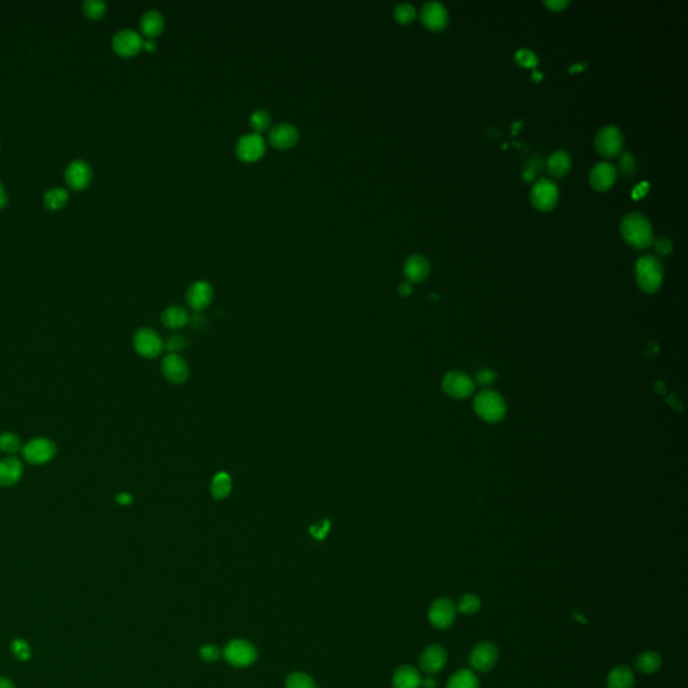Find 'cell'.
<instances>
[{"label":"cell","instance_id":"44","mask_svg":"<svg viewBox=\"0 0 688 688\" xmlns=\"http://www.w3.org/2000/svg\"><path fill=\"white\" fill-rule=\"evenodd\" d=\"M185 345H187V342L183 336H172L168 339V342L165 344L170 354H179L181 351L185 350Z\"/></svg>","mask_w":688,"mask_h":688},{"label":"cell","instance_id":"55","mask_svg":"<svg viewBox=\"0 0 688 688\" xmlns=\"http://www.w3.org/2000/svg\"><path fill=\"white\" fill-rule=\"evenodd\" d=\"M542 74L539 72H534V80H540Z\"/></svg>","mask_w":688,"mask_h":688},{"label":"cell","instance_id":"24","mask_svg":"<svg viewBox=\"0 0 688 688\" xmlns=\"http://www.w3.org/2000/svg\"><path fill=\"white\" fill-rule=\"evenodd\" d=\"M164 26H165L164 17L158 10H148L141 15L140 28H141V32L145 37H148V39L158 37L160 32L164 30Z\"/></svg>","mask_w":688,"mask_h":688},{"label":"cell","instance_id":"23","mask_svg":"<svg viewBox=\"0 0 688 688\" xmlns=\"http://www.w3.org/2000/svg\"><path fill=\"white\" fill-rule=\"evenodd\" d=\"M421 675L413 665H401L393 675V688H421Z\"/></svg>","mask_w":688,"mask_h":688},{"label":"cell","instance_id":"52","mask_svg":"<svg viewBox=\"0 0 688 688\" xmlns=\"http://www.w3.org/2000/svg\"><path fill=\"white\" fill-rule=\"evenodd\" d=\"M7 203V192H6V188L3 183L0 182V209Z\"/></svg>","mask_w":688,"mask_h":688},{"label":"cell","instance_id":"54","mask_svg":"<svg viewBox=\"0 0 688 688\" xmlns=\"http://www.w3.org/2000/svg\"><path fill=\"white\" fill-rule=\"evenodd\" d=\"M580 65H581V63H577L576 66H571V68H570V72H576V70H583V68H585V65H583V66H580Z\"/></svg>","mask_w":688,"mask_h":688},{"label":"cell","instance_id":"42","mask_svg":"<svg viewBox=\"0 0 688 688\" xmlns=\"http://www.w3.org/2000/svg\"><path fill=\"white\" fill-rule=\"evenodd\" d=\"M199 655L206 662H216L221 658V649L214 644H206L199 649Z\"/></svg>","mask_w":688,"mask_h":688},{"label":"cell","instance_id":"25","mask_svg":"<svg viewBox=\"0 0 688 688\" xmlns=\"http://www.w3.org/2000/svg\"><path fill=\"white\" fill-rule=\"evenodd\" d=\"M608 688H634L635 687V675L631 667L618 665L609 672L607 678Z\"/></svg>","mask_w":688,"mask_h":688},{"label":"cell","instance_id":"49","mask_svg":"<svg viewBox=\"0 0 688 688\" xmlns=\"http://www.w3.org/2000/svg\"><path fill=\"white\" fill-rule=\"evenodd\" d=\"M116 500H117V503L127 505V504L132 503V496L130 494H127V492H123V494H119L116 496Z\"/></svg>","mask_w":688,"mask_h":688},{"label":"cell","instance_id":"29","mask_svg":"<svg viewBox=\"0 0 688 688\" xmlns=\"http://www.w3.org/2000/svg\"><path fill=\"white\" fill-rule=\"evenodd\" d=\"M447 688H480V683L474 671L458 669L448 679Z\"/></svg>","mask_w":688,"mask_h":688},{"label":"cell","instance_id":"50","mask_svg":"<svg viewBox=\"0 0 688 688\" xmlns=\"http://www.w3.org/2000/svg\"><path fill=\"white\" fill-rule=\"evenodd\" d=\"M421 688H437V680L432 676L424 678L421 680Z\"/></svg>","mask_w":688,"mask_h":688},{"label":"cell","instance_id":"43","mask_svg":"<svg viewBox=\"0 0 688 688\" xmlns=\"http://www.w3.org/2000/svg\"><path fill=\"white\" fill-rule=\"evenodd\" d=\"M652 245H654L655 252L660 256H667L674 250V243L671 242V239H665V237L655 239Z\"/></svg>","mask_w":688,"mask_h":688},{"label":"cell","instance_id":"7","mask_svg":"<svg viewBox=\"0 0 688 688\" xmlns=\"http://www.w3.org/2000/svg\"><path fill=\"white\" fill-rule=\"evenodd\" d=\"M529 196H531L532 205L536 209H539L542 212H549V210L556 208V202H558V198H559L558 185L547 178H540L532 185Z\"/></svg>","mask_w":688,"mask_h":688},{"label":"cell","instance_id":"12","mask_svg":"<svg viewBox=\"0 0 688 688\" xmlns=\"http://www.w3.org/2000/svg\"><path fill=\"white\" fill-rule=\"evenodd\" d=\"M143 37L132 28H123L117 31L112 39V48L121 57H132L143 49Z\"/></svg>","mask_w":688,"mask_h":688},{"label":"cell","instance_id":"51","mask_svg":"<svg viewBox=\"0 0 688 688\" xmlns=\"http://www.w3.org/2000/svg\"><path fill=\"white\" fill-rule=\"evenodd\" d=\"M156 48H158V46H156V43H155L152 39H147V41H144V43H143V49H144V50H147V52H155V50H156Z\"/></svg>","mask_w":688,"mask_h":688},{"label":"cell","instance_id":"20","mask_svg":"<svg viewBox=\"0 0 688 688\" xmlns=\"http://www.w3.org/2000/svg\"><path fill=\"white\" fill-rule=\"evenodd\" d=\"M617 178V170L616 167L608 163V161H600L597 163L591 170L589 175L590 185H593L598 191H605L614 185Z\"/></svg>","mask_w":688,"mask_h":688},{"label":"cell","instance_id":"3","mask_svg":"<svg viewBox=\"0 0 688 688\" xmlns=\"http://www.w3.org/2000/svg\"><path fill=\"white\" fill-rule=\"evenodd\" d=\"M477 416L489 424L502 421L507 413V405L503 397L492 390L481 392L474 402Z\"/></svg>","mask_w":688,"mask_h":688},{"label":"cell","instance_id":"9","mask_svg":"<svg viewBox=\"0 0 688 688\" xmlns=\"http://www.w3.org/2000/svg\"><path fill=\"white\" fill-rule=\"evenodd\" d=\"M499 660V649L491 641H481L471 651L469 664L477 672H489Z\"/></svg>","mask_w":688,"mask_h":688},{"label":"cell","instance_id":"38","mask_svg":"<svg viewBox=\"0 0 688 688\" xmlns=\"http://www.w3.org/2000/svg\"><path fill=\"white\" fill-rule=\"evenodd\" d=\"M515 61L525 68H535L539 63L536 54L529 49H520L515 53Z\"/></svg>","mask_w":688,"mask_h":688},{"label":"cell","instance_id":"46","mask_svg":"<svg viewBox=\"0 0 688 688\" xmlns=\"http://www.w3.org/2000/svg\"><path fill=\"white\" fill-rule=\"evenodd\" d=\"M328 531H330V522H328V520H324L323 523L314 526V527L311 529V534H312V536H314V538H316V539H324V538H325V535L328 534Z\"/></svg>","mask_w":688,"mask_h":688},{"label":"cell","instance_id":"22","mask_svg":"<svg viewBox=\"0 0 688 688\" xmlns=\"http://www.w3.org/2000/svg\"><path fill=\"white\" fill-rule=\"evenodd\" d=\"M23 475V465L17 457H6L0 461V485L11 487Z\"/></svg>","mask_w":688,"mask_h":688},{"label":"cell","instance_id":"18","mask_svg":"<svg viewBox=\"0 0 688 688\" xmlns=\"http://www.w3.org/2000/svg\"><path fill=\"white\" fill-rule=\"evenodd\" d=\"M447 662H448V652L440 644H432L426 647L418 659L421 669L429 675L437 674L441 669H444Z\"/></svg>","mask_w":688,"mask_h":688},{"label":"cell","instance_id":"11","mask_svg":"<svg viewBox=\"0 0 688 688\" xmlns=\"http://www.w3.org/2000/svg\"><path fill=\"white\" fill-rule=\"evenodd\" d=\"M443 390L454 399L469 397L475 390L474 381L461 371H450L443 379Z\"/></svg>","mask_w":688,"mask_h":688},{"label":"cell","instance_id":"6","mask_svg":"<svg viewBox=\"0 0 688 688\" xmlns=\"http://www.w3.org/2000/svg\"><path fill=\"white\" fill-rule=\"evenodd\" d=\"M594 145L597 152L607 158L617 156L624 148V134L618 127L607 125L596 134Z\"/></svg>","mask_w":688,"mask_h":688},{"label":"cell","instance_id":"47","mask_svg":"<svg viewBox=\"0 0 688 688\" xmlns=\"http://www.w3.org/2000/svg\"><path fill=\"white\" fill-rule=\"evenodd\" d=\"M545 4L549 8H552L553 11H560L569 4V1L567 0H545Z\"/></svg>","mask_w":688,"mask_h":688},{"label":"cell","instance_id":"15","mask_svg":"<svg viewBox=\"0 0 688 688\" xmlns=\"http://www.w3.org/2000/svg\"><path fill=\"white\" fill-rule=\"evenodd\" d=\"M212 299L214 290L208 281H195L185 292V303L195 312L205 311L212 304Z\"/></svg>","mask_w":688,"mask_h":688},{"label":"cell","instance_id":"4","mask_svg":"<svg viewBox=\"0 0 688 688\" xmlns=\"http://www.w3.org/2000/svg\"><path fill=\"white\" fill-rule=\"evenodd\" d=\"M222 655L232 667L245 668L256 662L257 649L246 640H233L225 647Z\"/></svg>","mask_w":688,"mask_h":688},{"label":"cell","instance_id":"37","mask_svg":"<svg viewBox=\"0 0 688 688\" xmlns=\"http://www.w3.org/2000/svg\"><path fill=\"white\" fill-rule=\"evenodd\" d=\"M82 6L83 12L92 19H99L105 14L106 3L104 0H85Z\"/></svg>","mask_w":688,"mask_h":688},{"label":"cell","instance_id":"1","mask_svg":"<svg viewBox=\"0 0 688 688\" xmlns=\"http://www.w3.org/2000/svg\"><path fill=\"white\" fill-rule=\"evenodd\" d=\"M620 232L623 239L637 249L649 247L655 241L652 223L641 212L627 214L620 222Z\"/></svg>","mask_w":688,"mask_h":688},{"label":"cell","instance_id":"27","mask_svg":"<svg viewBox=\"0 0 688 688\" xmlns=\"http://www.w3.org/2000/svg\"><path fill=\"white\" fill-rule=\"evenodd\" d=\"M571 167V155L566 150H556L547 159V171L553 176H563Z\"/></svg>","mask_w":688,"mask_h":688},{"label":"cell","instance_id":"41","mask_svg":"<svg viewBox=\"0 0 688 688\" xmlns=\"http://www.w3.org/2000/svg\"><path fill=\"white\" fill-rule=\"evenodd\" d=\"M618 170L623 175H631L636 170V160L631 152H624L618 160Z\"/></svg>","mask_w":688,"mask_h":688},{"label":"cell","instance_id":"53","mask_svg":"<svg viewBox=\"0 0 688 688\" xmlns=\"http://www.w3.org/2000/svg\"><path fill=\"white\" fill-rule=\"evenodd\" d=\"M0 688H15V686L10 679L0 678Z\"/></svg>","mask_w":688,"mask_h":688},{"label":"cell","instance_id":"31","mask_svg":"<svg viewBox=\"0 0 688 688\" xmlns=\"http://www.w3.org/2000/svg\"><path fill=\"white\" fill-rule=\"evenodd\" d=\"M69 199V192L62 187H53L46 191L43 196V203L50 210H58L66 205Z\"/></svg>","mask_w":688,"mask_h":688},{"label":"cell","instance_id":"5","mask_svg":"<svg viewBox=\"0 0 688 688\" xmlns=\"http://www.w3.org/2000/svg\"><path fill=\"white\" fill-rule=\"evenodd\" d=\"M457 613L456 603L448 597H440L432 603L427 611V618L432 627L444 631L454 624Z\"/></svg>","mask_w":688,"mask_h":688},{"label":"cell","instance_id":"28","mask_svg":"<svg viewBox=\"0 0 688 688\" xmlns=\"http://www.w3.org/2000/svg\"><path fill=\"white\" fill-rule=\"evenodd\" d=\"M662 656L655 651H645L640 654L635 660V668L645 675L658 672L662 668Z\"/></svg>","mask_w":688,"mask_h":688},{"label":"cell","instance_id":"35","mask_svg":"<svg viewBox=\"0 0 688 688\" xmlns=\"http://www.w3.org/2000/svg\"><path fill=\"white\" fill-rule=\"evenodd\" d=\"M285 688H318V686L310 675L304 672H293L285 680Z\"/></svg>","mask_w":688,"mask_h":688},{"label":"cell","instance_id":"40","mask_svg":"<svg viewBox=\"0 0 688 688\" xmlns=\"http://www.w3.org/2000/svg\"><path fill=\"white\" fill-rule=\"evenodd\" d=\"M542 168V159L539 156H534L527 161L523 172H522V176H523V181L526 182H531L535 179L536 176V172L540 171Z\"/></svg>","mask_w":688,"mask_h":688},{"label":"cell","instance_id":"16","mask_svg":"<svg viewBox=\"0 0 688 688\" xmlns=\"http://www.w3.org/2000/svg\"><path fill=\"white\" fill-rule=\"evenodd\" d=\"M267 140L277 150H288L299 143L300 132L290 123H279L270 127Z\"/></svg>","mask_w":688,"mask_h":688},{"label":"cell","instance_id":"30","mask_svg":"<svg viewBox=\"0 0 688 688\" xmlns=\"http://www.w3.org/2000/svg\"><path fill=\"white\" fill-rule=\"evenodd\" d=\"M232 489H233V483L226 472H219L212 478L210 492L215 500L226 499L230 495Z\"/></svg>","mask_w":688,"mask_h":688},{"label":"cell","instance_id":"26","mask_svg":"<svg viewBox=\"0 0 688 688\" xmlns=\"http://www.w3.org/2000/svg\"><path fill=\"white\" fill-rule=\"evenodd\" d=\"M190 321V315L181 305H170L161 315V323L170 330H181Z\"/></svg>","mask_w":688,"mask_h":688},{"label":"cell","instance_id":"10","mask_svg":"<svg viewBox=\"0 0 688 688\" xmlns=\"http://www.w3.org/2000/svg\"><path fill=\"white\" fill-rule=\"evenodd\" d=\"M266 144L263 134L246 133L241 136L236 145V155L239 160L253 163L264 156Z\"/></svg>","mask_w":688,"mask_h":688},{"label":"cell","instance_id":"36","mask_svg":"<svg viewBox=\"0 0 688 688\" xmlns=\"http://www.w3.org/2000/svg\"><path fill=\"white\" fill-rule=\"evenodd\" d=\"M417 10L412 3H399L394 8V18L399 23L407 25L414 21Z\"/></svg>","mask_w":688,"mask_h":688},{"label":"cell","instance_id":"48","mask_svg":"<svg viewBox=\"0 0 688 688\" xmlns=\"http://www.w3.org/2000/svg\"><path fill=\"white\" fill-rule=\"evenodd\" d=\"M412 291H413V290H412V284H410L409 281H405V283H402V284L398 287V293H399L401 296H409V294L412 293Z\"/></svg>","mask_w":688,"mask_h":688},{"label":"cell","instance_id":"2","mask_svg":"<svg viewBox=\"0 0 688 688\" xmlns=\"http://www.w3.org/2000/svg\"><path fill=\"white\" fill-rule=\"evenodd\" d=\"M636 281L645 293H655L662 287L664 269L662 261L654 254H644L636 263Z\"/></svg>","mask_w":688,"mask_h":688},{"label":"cell","instance_id":"17","mask_svg":"<svg viewBox=\"0 0 688 688\" xmlns=\"http://www.w3.org/2000/svg\"><path fill=\"white\" fill-rule=\"evenodd\" d=\"M420 18H421L425 26L430 30L437 31V30H443L444 27L447 26L448 19H449V14H448L447 7L441 1L430 0V1H426L421 7Z\"/></svg>","mask_w":688,"mask_h":688},{"label":"cell","instance_id":"8","mask_svg":"<svg viewBox=\"0 0 688 688\" xmlns=\"http://www.w3.org/2000/svg\"><path fill=\"white\" fill-rule=\"evenodd\" d=\"M133 347L139 355L147 359H155L163 352L164 343L159 334L151 328H140L133 336Z\"/></svg>","mask_w":688,"mask_h":688},{"label":"cell","instance_id":"45","mask_svg":"<svg viewBox=\"0 0 688 688\" xmlns=\"http://www.w3.org/2000/svg\"><path fill=\"white\" fill-rule=\"evenodd\" d=\"M495 379H496V374L489 369H483L477 372L476 382L481 386H489L494 383Z\"/></svg>","mask_w":688,"mask_h":688},{"label":"cell","instance_id":"33","mask_svg":"<svg viewBox=\"0 0 688 688\" xmlns=\"http://www.w3.org/2000/svg\"><path fill=\"white\" fill-rule=\"evenodd\" d=\"M457 611L463 613L465 616H474L481 608V601L474 593H467L458 598V603L456 604Z\"/></svg>","mask_w":688,"mask_h":688},{"label":"cell","instance_id":"13","mask_svg":"<svg viewBox=\"0 0 688 688\" xmlns=\"http://www.w3.org/2000/svg\"><path fill=\"white\" fill-rule=\"evenodd\" d=\"M55 444L48 438H34L23 447L22 453L27 463L41 465L49 463L55 454Z\"/></svg>","mask_w":688,"mask_h":688},{"label":"cell","instance_id":"19","mask_svg":"<svg viewBox=\"0 0 688 688\" xmlns=\"http://www.w3.org/2000/svg\"><path fill=\"white\" fill-rule=\"evenodd\" d=\"M93 171L86 160H72L65 170V179L68 185L74 190H82L90 183Z\"/></svg>","mask_w":688,"mask_h":688},{"label":"cell","instance_id":"14","mask_svg":"<svg viewBox=\"0 0 688 688\" xmlns=\"http://www.w3.org/2000/svg\"><path fill=\"white\" fill-rule=\"evenodd\" d=\"M161 372L172 385H183L190 376V367L179 354H168L161 362Z\"/></svg>","mask_w":688,"mask_h":688},{"label":"cell","instance_id":"34","mask_svg":"<svg viewBox=\"0 0 688 688\" xmlns=\"http://www.w3.org/2000/svg\"><path fill=\"white\" fill-rule=\"evenodd\" d=\"M22 449V441L18 434L6 432L0 434V450L8 454H14L18 450Z\"/></svg>","mask_w":688,"mask_h":688},{"label":"cell","instance_id":"21","mask_svg":"<svg viewBox=\"0 0 688 688\" xmlns=\"http://www.w3.org/2000/svg\"><path fill=\"white\" fill-rule=\"evenodd\" d=\"M403 273L409 283H421L430 273V264L423 254H412L405 261Z\"/></svg>","mask_w":688,"mask_h":688},{"label":"cell","instance_id":"39","mask_svg":"<svg viewBox=\"0 0 688 688\" xmlns=\"http://www.w3.org/2000/svg\"><path fill=\"white\" fill-rule=\"evenodd\" d=\"M11 651L15 655V658L18 660H22V662H26L27 659L30 658V655H31L30 645L27 644L25 640H22V638H17V640H14L11 643Z\"/></svg>","mask_w":688,"mask_h":688},{"label":"cell","instance_id":"32","mask_svg":"<svg viewBox=\"0 0 688 688\" xmlns=\"http://www.w3.org/2000/svg\"><path fill=\"white\" fill-rule=\"evenodd\" d=\"M249 124H250V128L253 130V132L261 134L265 131L270 130L272 116L266 109H257L250 114Z\"/></svg>","mask_w":688,"mask_h":688}]
</instances>
